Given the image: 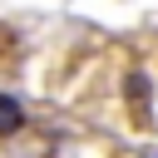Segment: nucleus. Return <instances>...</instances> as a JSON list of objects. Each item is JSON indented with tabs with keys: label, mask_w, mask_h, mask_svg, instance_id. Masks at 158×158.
Instances as JSON below:
<instances>
[{
	"label": "nucleus",
	"mask_w": 158,
	"mask_h": 158,
	"mask_svg": "<svg viewBox=\"0 0 158 158\" xmlns=\"http://www.w3.org/2000/svg\"><path fill=\"white\" fill-rule=\"evenodd\" d=\"M0 40H5V35H0Z\"/></svg>",
	"instance_id": "nucleus-2"
},
{
	"label": "nucleus",
	"mask_w": 158,
	"mask_h": 158,
	"mask_svg": "<svg viewBox=\"0 0 158 158\" xmlns=\"http://www.w3.org/2000/svg\"><path fill=\"white\" fill-rule=\"evenodd\" d=\"M20 128H25V109H20V99L0 94V138H15Z\"/></svg>",
	"instance_id": "nucleus-1"
}]
</instances>
